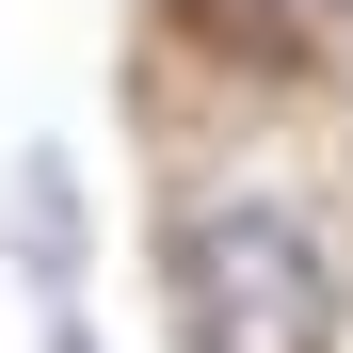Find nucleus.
I'll use <instances>...</instances> for the list:
<instances>
[{"instance_id":"f257e3e1","label":"nucleus","mask_w":353,"mask_h":353,"mask_svg":"<svg viewBox=\"0 0 353 353\" xmlns=\"http://www.w3.org/2000/svg\"><path fill=\"white\" fill-rule=\"evenodd\" d=\"M176 321H193V353H337V257L305 209H193L176 225Z\"/></svg>"},{"instance_id":"f03ea898","label":"nucleus","mask_w":353,"mask_h":353,"mask_svg":"<svg viewBox=\"0 0 353 353\" xmlns=\"http://www.w3.org/2000/svg\"><path fill=\"white\" fill-rule=\"evenodd\" d=\"M289 17H337V0H289Z\"/></svg>"},{"instance_id":"7ed1b4c3","label":"nucleus","mask_w":353,"mask_h":353,"mask_svg":"<svg viewBox=\"0 0 353 353\" xmlns=\"http://www.w3.org/2000/svg\"><path fill=\"white\" fill-rule=\"evenodd\" d=\"M65 353H97V337H65Z\"/></svg>"}]
</instances>
